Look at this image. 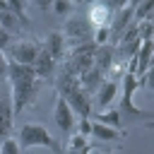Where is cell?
<instances>
[{
	"label": "cell",
	"instance_id": "277c9868",
	"mask_svg": "<svg viewBox=\"0 0 154 154\" xmlns=\"http://www.w3.org/2000/svg\"><path fill=\"white\" fill-rule=\"evenodd\" d=\"M63 36L72 38L75 43H89V41H94V26L89 24L87 17H75V19H67Z\"/></svg>",
	"mask_w": 154,
	"mask_h": 154
},
{
	"label": "cell",
	"instance_id": "3957f363",
	"mask_svg": "<svg viewBox=\"0 0 154 154\" xmlns=\"http://www.w3.org/2000/svg\"><path fill=\"white\" fill-rule=\"evenodd\" d=\"M19 149H29V147H48V149H55V140L53 135L46 130V125L41 123H24L22 130H19Z\"/></svg>",
	"mask_w": 154,
	"mask_h": 154
},
{
	"label": "cell",
	"instance_id": "8992f818",
	"mask_svg": "<svg viewBox=\"0 0 154 154\" xmlns=\"http://www.w3.org/2000/svg\"><path fill=\"white\" fill-rule=\"evenodd\" d=\"M60 96V94H58ZM65 96V101L70 103V108L75 111V116L79 113V118H89V113H91V99H89V94L87 91H82V87H75V89H70L67 94H63Z\"/></svg>",
	"mask_w": 154,
	"mask_h": 154
},
{
	"label": "cell",
	"instance_id": "4dcf8cb0",
	"mask_svg": "<svg viewBox=\"0 0 154 154\" xmlns=\"http://www.w3.org/2000/svg\"><path fill=\"white\" fill-rule=\"evenodd\" d=\"M67 154H91V149H79V152H70L67 149Z\"/></svg>",
	"mask_w": 154,
	"mask_h": 154
},
{
	"label": "cell",
	"instance_id": "4316f807",
	"mask_svg": "<svg viewBox=\"0 0 154 154\" xmlns=\"http://www.w3.org/2000/svg\"><path fill=\"white\" fill-rule=\"evenodd\" d=\"M10 43H12V34H10V31H5V29L0 26V51H7V48H10Z\"/></svg>",
	"mask_w": 154,
	"mask_h": 154
},
{
	"label": "cell",
	"instance_id": "9c48e42d",
	"mask_svg": "<svg viewBox=\"0 0 154 154\" xmlns=\"http://www.w3.org/2000/svg\"><path fill=\"white\" fill-rule=\"evenodd\" d=\"M135 63H137V75L140 77L147 72L149 65H154V38H142L140 51L135 55Z\"/></svg>",
	"mask_w": 154,
	"mask_h": 154
},
{
	"label": "cell",
	"instance_id": "4fadbf2b",
	"mask_svg": "<svg viewBox=\"0 0 154 154\" xmlns=\"http://www.w3.org/2000/svg\"><path fill=\"white\" fill-rule=\"evenodd\" d=\"M53 70H55V60L48 55L46 48H38V55H36V63H34L36 77H38V79H46V77L53 75Z\"/></svg>",
	"mask_w": 154,
	"mask_h": 154
},
{
	"label": "cell",
	"instance_id": "7c38bea8",
	"mask_svg": "<svg viewBox=\"0 0 154 154\" xmlns=\"http://www.w3.org/2000/svg\"><path fill=\"white\" fill-rule=\"evenodd\" d=\"M116 96H118V84H116L113 79H103L101 87L96 89V106H99L101 111H106V108L113 103Z\"/></svg>",
	"mask_w": 154,
	"mask_h": 154
},
{
	"label": "cell",
	"instance_id": "5bb4252c",
	"mask_svg": "<svg viewBox=\"0 0 154 154\" xmlns=\"http://www.w3.org/2000/svg\"><path fill=\"white\" fill-rule=\"evenodd\" d=\"M46 51H48V55L58 63L63 55H65V36L60 34V31H51L48 36H46V46H43Z\"/></svg>",
	"mask_w": 154,
	"mask_h": 154
},
{
	"label": "cell",
	"instance_id": "f546056e",
	"mask_svg": "<svg viewBox=\"0 0 154 154\" xmlns=\"http://www.w3.org/2000/svg\"><path fill=\"white\" fill-rule=\"evenodd\" d=\"M51 2H53V0H36V5H38L41 10H46V7H51Z\"/></svg>",
	"mask_w": 154,
	"mask_h": 154
},
{
	"label": "cell",
	"instance_id": "52a82bcc",
	"mask_svg": "<svg viewBox=\"0 0 154 154\" xmlns=\"http://www.w3.org/2000/svg\"><path fill=\"white\" fill-rule=\"evenodd\" d=\"M53 118H55V125L60 128V132H70L75 128V111L70 108V103L65 101V96H58L55 99V111H53Z\"/></svg>",
	"mask_w": 154,
	"mask_h": 154
},
{
	"label": "cell",
	"instance_id": "7a4b0ae2",
	"mask_svg": "<svg viewBox=\"0 0 154 154\" xmlns=\"http://www.w3.org/2000/svg\"><path fill=\"white\" fill-rule=\"evenodd\" d=\"M137 63L135 58L128 60V67L123 72V101H120V116H128V118H144V120H154V113L149 111H142L132 103V96H135V89H137Z\"/></svg>",
	"mask_w": 154,
	"mask_h": 154
},
{
	"label": "cell",
	"instance_id": "e0dca14e",
	"mask_svg": "<svg viewBox=\"0 0 154 154\" xmlns=\"http://www.w3.org/2000/svg\"><path fill=\"white\" fill-rule=\"evenodd\" d=\"M0 26H2L5 31L14 34V31L22 29V19H19L14 12H10V10H0Z\"/></svg>",
	"mask_w": 154,
	"mask_h": 154
},
{
	"label": "cell",
	"instance_id": "6da1fadb",
	"mask_svg": "<svg viewBox=\"0 0 154 154\" xmlns=\"http://www.w3.org/2000/svg\"><path fill=\"white\" fill-rule=\"evenodd\" d=\"M7 82H10V101H12V113L17 116L24 106H29L38 89H41V82L34 72L31 65H19V63H12L7 60Z\"/></svg>",
	"mask_w": 154,
	"mask_h": 154
},
{
	"label": "cell",
	"instance_id": "7402d4cb",
	"mask_svg": "<svg viewBox=\"0 0 154 154\" xmlns=\"http://www.w3.org/2000/svg\"><path fill=\"white\" fill-rule=\"evenodd\" d=\"M108 38H111V29H108V26H99V29H94V43H96V46H106Z\"/></svg>",
	"mask_w": 154,
	"mask_h": 154
},
{
	"label": "cell",
	"instance_id": "44dd1931",
	"mask_svg": "<svg viewBox=\"0 0 154 154\" xmlns=\"http://www.w3.org/2000/svg\"><path fill=\"white\" fill-rule=\"evenodd\" d=\"M0 154H22L17 137H12V135L2 137V142H0Z\"/></svg>",
	"mask_w": 154,
	"mask_h": 154
},
{
	"label": "cell",
	"instance_id": "603a6c76",
	"mask_svg": "<svg viewBox=\"0 0 154 154\" xmlns=\"http://www.w3.org/2000/svg\"><path fill=\"white\" fill-rule=\"evenodd\" d=\"M51 7H53V12H55V14L65 17V14L70 12V7H72V0H53V2H51Z\"/></svg>",
	"mask_w": 154,
	"mask_h": 154
},
{
	"label": "cell",
	"instance_id": "30bf717a",
	"mask_svg": "<svg viewBox=\"0 0 154 154\" xmlns=\"http://www.w3.org/2000/svg\"><path fill=\"white\" fill-rule=\"evenodd\" d=\"M103 75H106L103 70H99L96 65H91V67L79 77V87H82V91H87L89 96H91V94H96V89H99V87H101V82H103Z\"/></svg>",
	"mask_w": 154,
	"mask_h": 154
},
{
	"label": "cell",
	"instance_id": "f1b7e54d",
	"mask_svg": "<svg viewBox=\"0 0 154 154\" xmlns=\"http://www.w3.org/2000/svg\"><path fill=\"white\" fill-rule=\"evenodd\" d=\"M5 79H7V58L0 51V82H5Z\"/></svg>",
	"mask_w": 154,
	"mask_h": 154
},
{
	"label": "cell",
	"instance_id": "484cf974",
	"mask_svg": "<svg viewBox=\"0 0 154 154\" xmlns=\"http://www.w3.org/2000/svg\"><path fill=\"white\" fill-rule=\"evenodd\" d=\"M103 2L108 5V10H111L113 14H116V12H120L123 7H128V5H130V0H103Z\"/></svg>",
	"mask_w": 154,
	"mask_h": 154
},
{
	"label": "cell",
	"instance_id": "5b68a950",
	"mask_svg": "<svg viewBox=\"0 0 154 154\" xmlns=\"http://www.w3.org/2000/svg\"><path fill=\"white\" fill-rule=\"evenodd\" d=\"M36 55H38V46L34 41H17V43H10L7 48V60L12 63H19V65H31L36 63Z\"/></svg>",
	"mask_w": 154,
	"mask_h": 154
},
{
	"label": "cell",
	"instance_id": "d6a6232c",
	"mask_svg": "<svg viewBox=\"0 0 154 154\" xmlns=\"http://www.w3.org/2000/svg\"><path fill=\"white\" fill-rule=\"evenodd\" d=\"M147 128H149V130H154V120H147Z\"/></svg>",
	"mask_w": 154,
	"mask_h": 154
},
{
	"label": "cell",
	"instance_id": "8fae6325",
	"mask_svg": "<svg viewBox=\"0 0 154 154\" xmlns=\"http://www.w3.org/2000/svg\"><path fill=\"white\" fill-rule=\"evenodd\" d=\"M130 22H132V5H128V7H123L120 12H116L113 14V19H111V36L113 38H120L123 36V31L130 26Z\"/></svg>",
	"mask_w": 154,
	"mask_h": 154
},
{
	"label": "cell",
	"instance_id": "9a60e30c",
	"mask_svg": "<svg viewBox=\"0 0 154 154\" xmlns=\"http://www.w3.org/2000/svg\"><path fill=\"white\" fill-rule=\"evenodd\" d=\"M12 118H14V113H12V101H10V96H0V137L5 135H10V130H12Z\"/></svg>",
	"mask_w": 154,
	"mask_h": 154
},
{
	"label": "cell",
	"instance_id": "cb8c5ba5",
	"mask_svg": "<svg viewBox=\"0 0 154 154\" xmlns=\"http://www.w3.org/2000/svg\"><path fill=\"white\" fill-rule=\"evenodd\" d=\"M137 87H149V89H154V65H149L147 72L137 79Z\"/></svg>",
	"mask_w": 154,
	"mask_h": 154
},
{
	"label": "cell",
	"instance_id": "2e32d148",
	"mask_svg": "<svg viewBox=\"0 0 154 154\" xmlns=\"http://www.w3.org/2000/svg\"><path fill=\"white\" fill-rule=\"evenodd\" d=\"M91 135H94L99 142H113V140L123 137V132H120L118 128H108V125H103V123H99V120H91Z\"/></svg>",
	"mask_w": 154,
	"mask_h": 154
},
{
	"label": "cell",
	"instance_id": "ac0fdd59",
	"mask_svg": "<svg viewBox=\"0 0 154 154\" xmlns=\"http://www.w3.org/2000/svg\"><path fill=\"white\" fill-rule=\"evenodd\" d=\"M154 12V0H142L140 5L132 7V22H144Z\"/></svg>",
	"mask_w": 154,
	"mask_h": 154
},
{
	"label": "cell",
	"instance_id": "d4e9b609",
	"mask_svg": "<svg viewBox=\"0 0 154 154\" xmlns=\"http://www.w3.org/2000/svg\"><path fill=\"white\" fill-rule=\"evenodd\" d=\"M5 5H7L10 12H14L17 17L24 19V0H5Z\"/></svg>",
	"mask_w": 154,
	"mask_h": 154
},
{
	"label": "cell",
	"instance_id": "83f0119b",
	"mask_svg": "<svg viewBox=\"0 0 154 154\" xmlns=\"http://www.w3.org/2000/svg\"><path fill=\"white\" fill-rule=\"evenodd\" d=\"M77 132L89 137V135H91V120H89V118H79V130H77Z\"/></svg>",
	"mask_w": 154,
	"mask_h": 154
},
{
	"label": "cell",
	"instance_id": "ba28073f",
	"mask_svg": "<svg viewBox=\"0 0 154 154\" xmlns=\"http://www.w3.org/2000/svg\"><path fill=\"white\" fill-rule=\"evenodd\" d=\"M87 19H89V24H91L94 29H99V26H111L113 12L108 10V5H106L103 0H99V2H94V5L89 7V12H87Z\"/></svg>",
	"mask_w": 154,
	"mask_h": 154
},
{
	"label": "cell",
	"instance_id": "ffe728a7",
	"mask_svg": "<svg viewBox=\"0 0 154 154\" xmlns=\"http://www.w3.org/2000/svg\"><path fill=\"white\" fill-rule=\"evenodd\" d=\"M67 149H70V152H79V149H91V142H89V137H87V135H79V132H75V135H70Z\"/></svg>",
	"mask_w": 154,
	"mask_h": 154
},
{
	"label": "cell",
	"instance_id": "836d02e7",
	"mask_svg": "<svg viewBox=\"0 0 154 154\" xmlns=\"http://www.w3.org/2000/svg\"><path fill=\"white\" fill-rule=\"evenodd\" d=\"M140 2H142V0H130V5H132V7H135V5H140Z\"/></svg>",
	"mask_w": 154,
	"mask_h": 154
},
{
	"label": "cell",
	"instance_id": "d6986e66",
	"mask_svg": "<svg viewBox=\"0 0 154 154\" xmlns=\"http://www.w3.org/2000/svg\"><path fill=\"white\" fill-rule=\"evenodd\" d=\"M99 123H103V125H108V128H118L120 130V123H123V116L118 113V111H103V113H99V118H96Z\"/></svg>",
	"mask_w": 154,
	"mask_h": 154
},
{
	"label": "cell",
	"instance_id": "1f68e13d",
	"mask_svg": "<svg viewBox=\"0 0 154 154\" xmlns=\"http://www.w3.org/2000/svg\"><path fill=\"white\" fill-rule=\"evenodd\" d=\"M147 22H149V24H152V29H154V12H152V14L147 17Z\"/></svg>",
	"mask_w": 154,
	"mask_h": 154
},
{
	"label": "cell",
	"instance_id": "e575fe53",
	"mask_svg": "<svg viewBox=\"0 0 154 154\" xmlns=\"http://www.w3.org/2000/svg\"><path fill=\"white\" fill-rule=\"evenodd\" d=\"M96 154H103V152H96Z\"/></svg>",
	"mask_w": 154,
	"mask_h": 154
}]
</instances>
